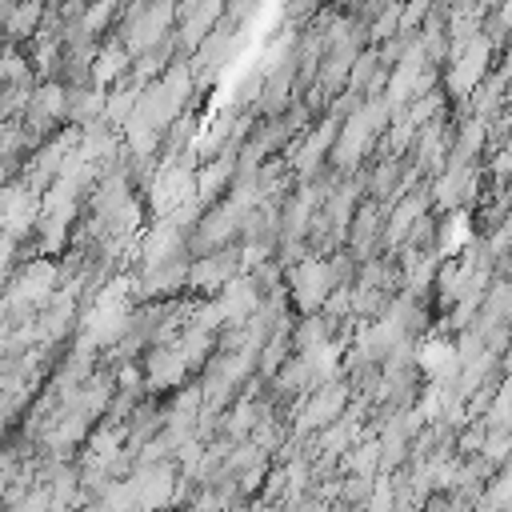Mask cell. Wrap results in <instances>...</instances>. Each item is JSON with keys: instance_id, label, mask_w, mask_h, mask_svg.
I'll return each instance as SVG.
<instances>
[{"instance_id": "cell-1", "label": "cell", "mask_w": 512, "mask_h": 512, "mask_svg": "<svg viewBox=\"0 0 512 512\" xmlns=\"http://www.w3.org/2000/svg\"><path fill=\"white\" fill-rule=\"evenodd\" d=\"M388 124H392V108L380 96L360 100V108L352 116H344V124H340V136H336V148H332V172L336 176L360 172L364 160L384 144Z\"/></svg>"}, {"instance_id": "cell-2", "label": "cell", "mask_w": 512, "mask_h": 512, "mask_svg": "<svg viewBox=\"0 0 512 512\" xmlns=\"http://www.w3.org/2000/svg\"><path fill=\"white\" fill-rule=\"evenodd\" d=\"M196 168H200V156L188 148L180 156H160V164L148 172V208L156 220H168L176 216L180 208H188L196 196Z\"/></svg>"}, {"instance_id": "cell-3", "label": "cell", "mask_w": 512, "mask_h": 512, "mask_svg": "<svg viewBox=\"0 0 512 512\" xmlns=\"http://www.w3.org/2000/svg\"><path fill=\"white\" fill-rule=\"evenodd\" d=\"M176 0H128L120 8V24H116V36L128 44L132 56H144L160 44H168L176 36Z\"/></svg>"}, {"instance_id": "cell-4", "label": "cell", "mask_w": 512, "mask_h": 512, "mask_svg": "<svg viewBox=\"0 0 512 512\" xmlns=\"http://www.w3.org/2000/svg\"><path fill=\"white\" fill-rule=\"evenodd\" d=\"M284 288H288V300H292V308H296L300 316L324 312L328 296L340 288V276H336L332 256L308 252L304 260H296V264L284 272Z\"/></svg>"}, {"instance_id": "cell-5", "label": "cell", "mask_w": 512, "mask_h": 512, "mask_svg": "<svg viewBox=\"0 0 512 512\" xmlns=\"http://www.w3.org/2000/svg\"><path fill=\"white\" fill-rule=\"evenodd\" d=\"M492 60H496V48H492L488 36H480L464 52L448 56V64H444V92H448V100H456V104L468 108V100L476 96V88L492 76Z\"/></svg>"}, {"instance_id": "cell-6", "label": "cell", "mask_w": 512, "mask_h": 512, "mask_svg": "<svg viewBox=\"0 0 512 512\" xmlns=\"http://www.w3.org/2000/svg\"><path fill=\"white\" fill-rule=\"evenodd\" d=\"M340 116H332V112H324L300 140H292L288 148H284V156H288V164H292V172H296V184H304V180H316L320 176V168L324 164H332V148H336V136H340Z\"/></svg>"}, {"instance_id": "cell-7", "label": "cell", "mask_w": 512, "mask_h": 512, "mask_svg": "<svg viewBox=\"0 0 512 512\" xmlns=\"http://www.w3.org/2000/svg\"><path fill=\"white\" fill-rule=\"evenodd\" d=\"M348 408H352V388H348L340 376H336V380H324L320 388H312L308 396H300V408H296L292 432H296V436L324 432V428H328V424H336Z\"/></svg>"}, {"instance_id": "cell-8", "label": "cell", "mask_w": 512, "mask_h": 512, "mask_svg": "<svg viewBox=\"0 0 512 512\" xmlns=\"http://www.w3.org/2000/svg\"><path fill=\"white\" fill-rule=\"evenodd\" d=\"M240 272H244L240 248H224V252H208V256H192V260H188V292H192L196 300H216Z\"/></svg>"}, {"instance_id": "cell-9", "label": "cell", "mask_w": 512, "mask_h": 512, "mask_svg": "<svg viewBox=\"0 0 512 512\" xmlns=\"http://www.w3.org/2000/svg\"><path fill=\"white\" fill-rule=\"evenodd\" d=\"M488 180V164H452L432 180V208L436 212H464L476 196L480 184Z\"/></svg>"}, {"instance_id": "cell-10", "label": "cell", "mask_w": 512, "mask_h": 512, "mask_svg": "<svg viewBox=\"0 0 512 512\" xmlns=\"http://www.w3.org/2000/svg\"><path fill=\"white\" fill-rule=\"evenodd\" d=\"M136 256H140V272L160 268V264H172V260H184L188 256V232L176 220H156V224H148L140 232Z\"/></svg>"}, {"instance_id": "cell-11", "label": "cell", "mask_w": 512, "mask_h": 512, "mask_svg": "<svg viewBox=\"0 0 512 512\" xmlns=\"http://www.w3.org/2000/svg\"><path fill=\"white\" fill-rule=\"evenodd\" d=\"M384 220H388V208L380 200L364 196V204L352 216V232H348V252L360 264H368V260H376V252H384Z\"/></svg>"}, {"instance_id": "cell-12", "label": "cell", "mask_w": 512, "mask_h": 512, "mask_svg": "<svg viewBox=\"0 0 512 512\" xmlns=\"http://www.w3.org/2000/svg\"><path fill=\"white\" fill-rule=\"evenodd\" d=\"M132 64H136V56L128 52V44L112 32L108 40H100V52H96V64H92V84L96 88H116L128 72H132Z\"/></svg>"}, {"instance_id": "cell-13", "label": "cell", "mask_w": 512, "mask_h": 512, "mask_svg": "<svg viewBox=\"0 0 512 512\" xmlns=\"http://www.w3.org/2000/svg\"><path fill=\"white\" fill-rule=\"evenodd\" d=\"M44 16H48V0H16V4L4 12L8 44H12V48L32 44V40H36V32L44 28Z\"/></svg>"}, {"instance_id": "cell-14", "label": "cell", "mask_w": 512, "mask_h": 512, "mask_svg": "<svg viewBox=\"0 0 512 512\" xmlns=\"http://www.w3.org/2000/svg\"><path fill=\"white\" fill-rule=\"evenodd\" d=\"M104 112H108V92L88 84V88H72V100H68V124H80V128H92V124H104Z\"/></svg>"}, {"instance_id": "cell-15", "label": "cell", "mask_w": 512, "mask_h": 512, "mask_svg": "<svg viewBox=\"0 0 512 512\" xmlns=\"http://www.w3.org/2000/svg\"><path fill=\"white\" fill-rule=\"evenodd\" d=\"M400 24H404V0H388L372 20H368V44H388L400 36Z\"/></svg>"}, {"instance_id": "cell-16", "label": "cell", "mask_w": 512, "mask_h": 512, "mask_svg": "<svg viewBox=\"0 0 512 512\" xmlns=\"http://www.w3.org/2000/svg\"><path fill=\"white\" fill-rule=\"evenodd\" d=\"M344 468L352 472V476H368V480H376V476H384L380 472V440H360L348 456H344Z\"/></svg>"}, {"instance_id": "cell-17", "label": "cell", "mask_w": 512, "mask_h": 512, "mask_svg": "<svg viewBox=\"0 0 512 512\" xmlns=\"http://www.w3.org/2000/svg\"><path fill=\"white\" fill-rule=\"evenodd\" d=\"M496 72H500V76L512 84V48H504V56H500V68H496Z\"/></svg>"}]
</instances>
